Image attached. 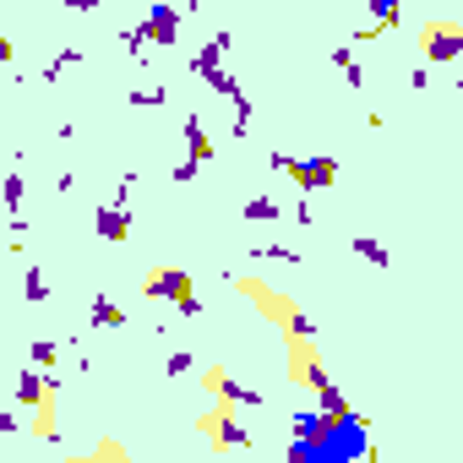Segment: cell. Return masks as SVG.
<instances>
[{"instance_id":"19","label":"cell","mask_w":463,"mask_h":463,"mask_svg":"<svg viewBox=\"0 0 463 463\" xmlns=\"http://www.w3.org/2000/svg\"><path fill=\"white\" fill-rule=\"evenodd\" d=\"M0 60H12V44H6V39H0Z\"/></svg>"},{"instance_id":"4","label":"cell","mask_w":463,"mask_h":463,"mask_svg":"<svg viewBox=\"0 0 463 463\" xmlns=\"http://www.w3.org/2000/svg\"><path fill=\"white\" fill-rule=\"evenodd\" d=\"M458 50H463V28H458V23H436L431 39H425V55H431L436 66H452Z\"/></svg>"},{"instance_id":"18","label":"cell","mask_w":463,"mask_h":463,"mask_svg":"<svg viewBox=\"0 0 463 463\" xmlns=\"http://www.w3.org/2000/svg\"><path fill=\"white\" fill-rule=\"evenodd\" d=\"M0 431H17V420H12V414H6V409H0Z\"/></svg>"},{"instance_id":"6","label":"cell","mask_w":463,"mask_h":463,"mask_svg":"<svg viewBox=\"0 0 463 463\" xmlns=\"http://www.w3.org/2000/svg\"><path fill=\"white\" fill-rule=\"evenodd\" d=\"M202 431H208L213 441H224V447L245 441V425H229V414H208V420H202Z\"/></svg>"},{"instance_id":"2","label":"cell","mask_w":463,"mask_h":463,"mask_svg":"<svg viewBox=\"0 0 463 463\" xmlns=\"http://www.w3.org/2000/svg\"><path fill=\"white\" fill-rule=\"evenodd\" d=\"M147 294L153 300H175L181 311H202V300L191 294V278L181 267H159V273H147Z\"/></svg>"},{"instance_id":"13","label":"cell","mask_w":463,"mask_h":463,"mask_svg":"<svg viewBox=\"0 0 463 463\" xmlns=\"http://www.w3.org/2000/svg\"><path fill=\"white\" fill-rule=\"evenodd\" d=\"M245 213L251 218H278V202L273 197H256V202H245Z\"/></svg>"},{"instance_id":"15","label":"cell","mask_w":463,"mask_h":463,"mask_svg":"<svg viewBox=\"0 0 463 463\" xmlns=\"http://www.w3.org/2000/svg\"><path fill=\"white\" fill-rule=\"evenodd\" d=\"M28 300H44V273L39 267H28Z\"/></svg>"},{"instance_id":"16","label":"cell","mask_w":463,"mask_h":463,"mask_svg":"<svg viewBox=\"0 0 463 463\" xmlns=\"http://www.w3.org/2000/svg\"><path fill=\"white\" fill-rule=\"evenodd\" d=\"M33 360L39 366H55V344H33Z\"/></svg>"},{"instance_id":"9","label":"cell","mask_w":463,"mask_h":463,"mask_svg":"<svg viewBox=\"0 0 463 463\" xmlns=\"http://www.w3.org/2000/svg\"><path fill=\"white\" fill-rule=\"evenodd\" d=\"M186 142H191V159H208V153H213V142H208V131L197 120H186Z\"/></svg>"},{"instance_id":"8","label":"cell","mask_w":463,"mask_h":463,"mask_svg":"<svg viewBox=\"0 0 463 463\" xmlns=\"http://www.w3.org/2000/svg\"><path fill=\"white\" fill-rule=\"evenodd\" d=\"M17 398L39 409V403H44V376H33V371H23V376H17Z\"/></svg>"},{"instance_id":"10","label":"cell","mask_w":463,"mask_h":463,"mask_svg":"<svg viewBox=\"0 0 463 463\" xmlns=\"http://www.w3.org/2000/svg\"><path fill=\"white\" fill-rule=\"evenodd\" d=\"M93 322H98V328H120V305L98 300V305H93Z\"/></svg>"},{"instance_id":"14","label":"cell","mask_w":463,"mask_h":463,"mask_svg":"<svg viewBox=\"0 0 463 463\" xmlns=\"http://www.w3.org/2000/svg\"><path fill=\"white\" fill-rule=\"evenodd\" d=\"M355 251H360V256H366V262H376V267H382V262H387V251H382V245H376V240H355Z\"/></svg>"},{"instance_id":"7","label":"cell","mask_w":463,"mask_h":463,"mask_svg":"<svg viewBox=\"0 0 463 463\" xmlns=\"http://www.w3.org/2000/svg\"><path fill=\"white\" fill-rule=\"evenodd\" d=\"M98 235L104 240H125V208H98Z\"/></svg>"},{"instance_id":"12","label":"cell","mask_w":463,"mask_h":463,"mask_svg":"<svg viewBox=\"0 0 463 463\" xmlns=\"http://www.w3.org/2000/svg\"><path fill=\"white\" fill-rule=\"evenodd\" d=\"M6 208L23 213V175H6Z\"/></svg>"},{"instance_id":"1","label":"cell","mask_w":463,"mask_h":463,"mask_svg":"<svg viewBox=\"0 0 463 463\" xmlns=\"http://www.w3.org/2000/svg\"><path fill=\"white\" fill-rule=\"evenodd\" d=\"M366 447H371V436H366V425L344 409V414H328L322 425H317V436H300L294 447H289V458H311V463H344V458H366Z\"/></svg>"},{"instance_id":"11","label":"cell","mask_w":463,"mask_h":463,"mask_svg":"<svg viewBox=\"0 0 463 463\" xmlns=\"http://www.w3.org/2000/svg\"><path fill=\"white\" fill-rule=\"evenodd\" d=\"M371 17H376L382 28H393V23H398V0H371Z\"/></svg>"},{"instance_id":"5","label":"cell","mask_w":463,"mask_h":463,"mask_svg":"<svg viewBox=\"0 0 463 463\" xmlns=\"http://www.w3.org/2000/svg\"><path fill=\"white\" fill-rule=\"evenodd\" d=\"M142 33H147L153 44H175V33H181V12H175V6H153Z\"/></svg>"},{"instance_id":"3","label":"cell","mask_w":463,"mask_h":463,"mask_svg":"<svg viewBox=\"0 0 463 463\" xmlns=\"http://www.w3.org/2000/svg\"><path fill=\"white\" fill-rule=\"evenodd\" d=\"M278 170H289L305 191H317V186H333V181H338V159H278Z\"/></svg>"},{"instance_id":"17","label":"cell","mask_w":463,"mask_h":463,"mask_svg":"<svg viewBox=\"0 0 463 463\" xmlns=\"http://www.w3.org/2000/svg\"><path fill=\"white\" fill-rule=\"evenodd\" d=\"M60 6H77V12H93V6H98V0H60Z\"/></svg>"}]
</instances>
